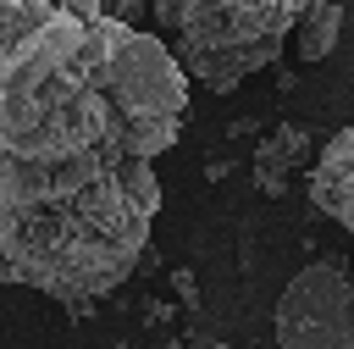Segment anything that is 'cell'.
<instances>
[{
    "mask_svg": "<svg viewBox=\"0 0 354 349\" xmlns=\"http://www.w3.org/2000/svg\"><path fill=\"white\" fill-rule=\"evenodd\" d=\"M183 116L166 39L100 0H0V283L72 310L127 283Z\"/></svg>",
    "mask_w": 354,
    "mask_h": 349,
    "instance_id": "cell-1",
    "label": "cell"
},
{
    "mask_svg": "<svg viewBox=\"0 0 354 349\" xmlns=\"http://www.w3.org/2000/svg\"><path fill=\"white\" fill-rule=\"evenodd\" d=\"M337 33H343V6L337 0H321L315 11L299 17V61H326L337 50Z\"/></svg>",
    "mask_w": 354,
    "mask_h": 349,
    "instance_id": "cell-6",
    "label": "cell"
},
{
    "mask_svg": "<svg viewBox=\"0 0 354 349\" xmlns=\"http://www.w3.org/2000/svg\"><path fill=\"white\" fill-rule=\"evenodd\" d=\"M271 332L282 349H354V283L337 255L310 260L277 299Z\"/></svg>",
    "mask_w": 354,
    "mask_h": 349,
    "instance_id": "cell-3",
    "label": "cell"
},
{
    "mask_svg": "<svg viewBox=\"0 0 354 349\" xmlns=\"http://www.w3.org/2000/svg\"><path fill=\"white\" fill-rule=\"evenodd\" d=\"M0 349H11V343H0Z\"/></svg>",
    "mask_w": 354,
    "mask_h": 349,
    "instance_id": "cell-9",
    "label": "cell"
},
{
    "mask_svg": "<svg viewBox=\"0 0 354 349\" xmlns=\"http://www.w3.org/2000/svg\"><path fill=\"white\" fill-rule=\"evenodd\" d=\"M177 294H183V305H194V299H199V294H194V277H188V271H177Z\"/></svg>",
    "mask_w": 354,
    "mask_h": 349,
    "instance_id": "cell-7",
    "label": "cell"
},
{
    "mask_svg": "<svg viewBox=\"0 0 354 349\" xmlns=\"http://www.w3.org/2000/svg\"><path fill=\"white\" fill-rule=\"evenodd\" d=\"M310 199L354 233V127H343L310 166Z\"/></svg>",
    "mask_w": 354,
    "mask_h": 349,
    "instance_id": "cell-4",
    "label": "cell"
},
{
    "mask_svg": "<svg viewBox=\"0 0 354 349\" xmlns=\"http://www.w3.org/2000/svg\"><path fill=\"white\" fill-rule=\"evenodd\" d=\"M149 11L171 33L177 66L216 94L277 66L299 28V0H149Z\"/></svg>",
    "mask_w": 354,
    "mask_h": 349,
    "instance_id": "cell-2",
    "label": "cell"
},
{
    "mask_svg": "<svg viewBox=\"0 0 354 349\" xmlns=\"http://www.w3.org/2000/svg\"><path fill=\"white\" fill-rule=\"evenodd\" d=\"M299 166H310V133L299 122H282L254 150V188L260 194H288V183H293Z\"/></svg>",
    "mask_w": 354,
    "mask_h": 349,
    "instance_id": "cell-5",
    "label": "cell"
},
{
    "mask_svg": "<svg viewBox=\"0 0 354 349\" xmlns=\"http://www.w3.org/2000/svg\"><path fill=\"white\" fill-rule=\"evenodd\" d=\"M210 349H232V343H210Z\"/></svg>",
    "mask_w": 354,
    "mask_h": 349,
    "instance_id": "cell-8",
    "label": "cell"
}]
</instances>
